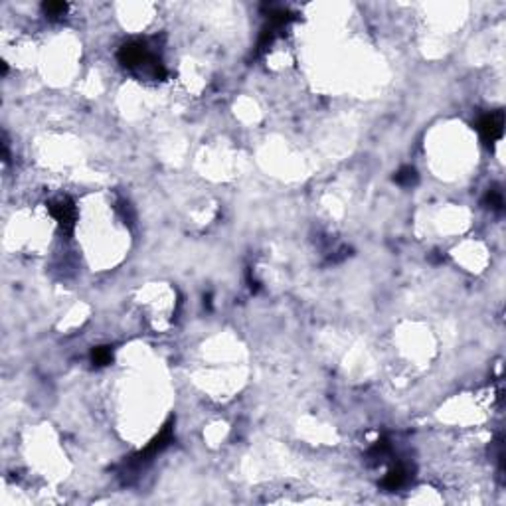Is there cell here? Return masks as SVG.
Returning <instances> with one entry per match:
<instances>
[{
	"label": "cell",
	"mask_w": 506,
	"mask_h": 506,
	"mask_svg": "<svg viewBox=\"0 0 506 506\" xmlns=\"http://www.w3.org/2000/svg\"><path fill=\"white\" fill-rule=\"evenodd\" d=\"M502 126H504V115H502V111H496V113H490L480 119L478 130L486 142H494L502 136Z\"/></svg>",
	"instance_id": "obj_2"
},
{
	"label": "cell",
	"mask_w": 506,
	"mask_h": 506,
	"mask_svg": "<svg viewBox=\"0 0 506 506\" xmlns=\"http://www.w3.org/2000/svg\"><path fill=\"white\" fill-rule=\"evenodd\" d=\"M396 182L402 184V186H412V184L418 182V174H416V170L412 168V166H406V168H402L396 174Z\"/></svg>",
	"instance_id": "obj_3"
},
{
	"label": "cell",
	"mask_w": 506,
	"mask_h": 506,
	"mask_svg": "<svg viewBox=\"0 0 506 506\" xmlns=\"http://www.w3.org/2000/svg\"><path fill=\"white\" fill-rule=\"evenodd\" d=\"M486 202L490 204V208L500 210V208H502V194H500L498 190H490V192L486 194Z\"/></svg>",
	"instance_id": "obj_6"
},
{
	"label": "cell",
	"mask_w": 506,
	"mask_h": 506,
	"mask_svg": "<svg viewBox=\"0 0 506 506\" xmlns=\"http://www.w3.org/2000/svg\"><path fill=\"white\" fill-rule=\"evenodd\" d=\"M44 10H46V14H48V16H52V18H60V16H64V14H66L68 4H64V2H46V4H44Z\"/></svg>",
	"instance_id": "obj_4"
},
{
	"label": "cell",
	"mask_w": 506,
	"mask_h": 506,
	"mask_svg": "<svg viewBox=\"0 0 506 506\" xmlns=\"http://www.w3.org/2000/svg\"><path fill=\"white\" fill-rule=\"evenodd\" d=\"M50 212L56 218V222L62 226V230L72 234V230L76 226V208H74V204L68 202V200H56V202L50 204Z\"/></svg>",
	"instance_id": "obj_1"
},
{
	"label": "cell",
	"mask_w": 506,
	"mask_h": 506,
	"mask_svg": "<svg viewBox=\"0 0 506 506\" xmlns=\"http://www.w3.org/2000/svg\"><path fill=\"white\" fill-rule=\"evenodd\" d=\"M91 358H93V364H97V366H105V364H109V362H111V350H109V348H105V346L95 348V350H93V354H91Z\"/></svg>",
	"instance_id": "obj_5"
}]
</instances>
